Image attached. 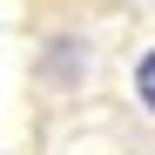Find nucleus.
Wrapping results in <instances>:
<instances>
[{"label":"nucleus","instance_id":"1","mask_svg":"<svg viewBox=\"0 0 155 155\" xmlns=\"http://www.w3.org/2000/svg\"><path fill=\"white\" fill-rule=\"evenodd\" d=\"M128 101H135V115L155 121V41L135 47V61H128Z\"/></svg>","mask_w":155,"mask_h":155},{"label":"nucleus","instance_id":"2","mask_svg":"<svg viewBox=\"0 0 155 155\" xmlns=\"http://www.w3.org/2000/svg\"><path fill=\"white\" fill-rule=\"evenodd\" d=\"M142 7H155V0H142Z\"/></svg>","mask_w":155,"mask_h":155}]
</instances>
